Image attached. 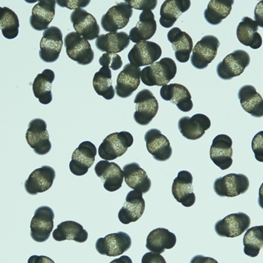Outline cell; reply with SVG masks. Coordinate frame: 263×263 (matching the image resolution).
Wrapping results in <instances>:
<instances>
[{
  "label": "cell",
  "mask_w": 263,
  "mask_h": 263,
  "mask_svg": "<svg viewBox=\"0 0 263 263\" xmlns=\"http://www.w3.org/2000/svg\"><path fill=\"white\" fill-rule=\"evenodd\" d=\"M55 171L49 165L35 170L25 181V189L28 194L35 196L49 190L55 179Z\"/></svg>",
  "instance_id": "21"
},
{
  "label": "cell",
  "mask_w": 263,
  "mask_h": 263,
  "mask_svg": "<svg viewBox=\"0 0 263 263\" xmlns=\"http://www.w3.org/2000/svg\"><path fill=\"white\" fill-rule=\"evenodd\" d=\"M99 63L103 67H109L116 71L122 67V59L118 54L104 53L99 59Z\"/></svg>",
  "instance_id": "41"
},
{
  "label": "cell",
  "mask_w": 263,
  "mask_h": 263,
  "mask_svg": "<svg viewBox=\"0 0 263 263\" xmlns=\"http://www.w3.org/2000/svg\"><path fill=\"white\" fill-rule=\"evenodd\" d=\"M64 41L63 32L56 26H50L44 31L40 44L39 55L44 63H54L59 59Z\"/></svg>",
  "instance_id": "8"
},
{
  "label": "cell",
  "mask_w": 263,
  "mask_h": 263,
  "mask_svg": "<svg viewBox=\"0 0 263 263\" xmlns=\"http://www.w3.org/2000/svg\"><path fill=\"white\" fill-rule=\"evenodd\" d=\"M258 205L260 208L263 210V183L259 187V192H258Z\"/></svg>",
  "instance_id": "50"
},
{
  "label": "cell",
  "mask_w": 263,
  "mask_h": 263,
  "mask_svg": "<svg viewBox=\"0 0 263 263\" xmlns=\"http://www.w3.org/2000/svg\"><path fill=\"white\" fill-rule=\"evenodd\" d=\"M28 263H54L51 258L49 257L44 256V255H32L28 260Z\"/></svg>",
  "instance_id": "48"
},
{
  "label": "cell",
  "mask_w": 263,
  "mask_h": 263,
  "mask_svg": "<svg viewBox=\"0 0 263 263\" xmlns=\"http://www.w3.org/2000/svg\"><path fill=\"white\" fill-rule=\"evenodd\" d=\"M220 41L216 36L205 35L193 47L191 63L198 69H206L218 54Z\"/></svg>",
  "instance_id": "6"
},
{
  "label": "cell",
  "mask_w": 263,
  "mask_h": 263,
  "mask_svg": "<svg viewBox=\"0 0 263 263\" xmlns=\"http://www.w3.org/2000/svg\"><path fill=\"white\" fill-rule=\"evenodd\" d=\"M132 8L139 10H152L156 7L158 1L156 0H126Z\"/></svg>",
  "instance_id": "43"
},
{
  "label": "cell",
  "mask_w": 263,
  "mask_h": 263,
  "mask_svg": "<svg viewBox=\"0 0 263 263\" xmlns=\"http://www.w3.org/2000/svg\"><path fill=\"white\" fill-rule=\"evenodd\" d=\"M162 100L170 101L176 105L182 112H189L193 110V103L192 96L184 85L180 84H170L162 86L160 89Z\"/></svg>",
  "instance_id": "25"
},
{
  "label": "cell",
  "mask_w": 263,
  "mask_h": 263,
  "mask_svg": "<svg viewBox=\"0 0 263 263\" xmlns=\"http://www.w3.org/2000/svg\"><path fill=\"white\" fill-rule=\"evenodd\" d=\"M131 246V237L125 232H118L99 238L96 243L98 253L107 257L120 256L128 251Z\"/></svg>",
  "instance_id": "10"
},
{
  "label": "cell",
  "mask_w": 263,
  "mask_h": 263,
  "mask_svg": "<svg viewBox=\"0 0 263 263\" xmlns=\"http://www.w3.org/2000/svg\"><path fill=\"white\" fill-rule=\"evenodd\" d=\"M251 58L243 50H236L226 56L217 66V74L221 79L230 81L240 76L249 66Z\"/></svg>",
  "instance_id": "7"
},
{
  "label": "cell",
  "mask_w": 263,
  "mask_h": 263,
  "mask_svg": "<svg viewBox=\"0 0 263 263\" xmlns=\"http://www.w3.org/2000/svg\"><path fill=\"white\" fill-rule=\"evenodd\" d=\"M19 19L15 12L8 7H0V29L6 39L13 40L19 33Z\"/></svg>",
  "instance_id": "40"
},
{
  "label": "cell",
  "mask_w": 263,
  "mask_h": 263,
  "mask_svg": "<svg viewBox=\"0 0 263 263\" xmlns=\"http://www.w3.org/2000/svg\"><path fill=\"white\" fill-rule=\"evenodd\" d=\"M255 21L259 27L263 28V1H260L255 7Z\"/></svg>",
  "instance_id": "46"
},
{
  "label": "cell",
  "mask_w": 263,
  "mask_h": 263,
  "mask_svg": "<svg viewBox=\"0 0 263 263\" xmlns=\"http://www.w3.org/2000/svg\"><path fill=\"white\" fill-rule=\"evenodd\" d=\"M55 6L54 0H40L32 10L29 18L31 27L36 31H45L48 29L55 16Z\"/></svg>",
  "instance_id": "26"
},
{
  "label": "cell",
  "mask_w": 263,
  "mask_h": 263,
  "mask_svg": "<svg viewBox=\"0 0 263 263\" xmlns=\"http://www.w3.org/2000/svg\"><path fill=\"white\" fill-rule=\"evenodd\" d=\"M141 263H166V261L159 254H155L150 252L143 255Z\"/></svg>",
  "instance_id": "45"
},
{
  "label": "cell",
  "mask_w": 263,
  "mask_h": 263,
  "mask_svg": "<svg viewBox=\"0 0 263 263\" xmlns=\"http://www.w3.org/2000/svg\"><path fill=\"white\" fill-rule=\"evenodd\" d=\"M134 103L136 111L134 118L140 125H147L159 111V103L153 93L148 89H143L136 96Z\"/></svg>",
  "instance_id": "11"
},
{
  "label": "cell",
  "mask_w": 263,
  "mask_h": 263,
  "mask_svg": "<svg viewBox=\"0 0 263 263\" xmlns=\"http://www.w3.org/2000/svg\"><path fill=\"white\" fill-rule=\"evenodd\" d=\"M193 184V175L186 171L179 172L173 182L172 194L174 199L185 208L193 206L196 202Z\"/></svg>",
  "instance_id": "24"
},
{
  "label": "cell",
  "mask_w": 263,
  "mask_h": 263,
  "mask_svg": "<svg viewBox=\"0 0 263 263\" xmlns=\"http://www.w3.org/2000/svg\"><path fill=\"white\" fill-rule=\"evenodd\" d=\"M110 263H133L131 258L127 255H122V257L115 258L113 261H110Z\"/></svg>",
  "instance_id": "49"
},
{
  "label": "cell",
  "mask_w": 263,
  "mask_h": 263,
  "mask_svg": "<svg viewBox=\"0 0 263 263\" xmlns=\"http://www.w3.org/2000/svg\"><path fill=\"white\" fill-rule=\"evenodd\" d=\"M233 140L229 136L220 134L213 140L210 156L221 171L230 169L233 165Z\"/></svg>",
  "instance_id": "16"
},
{
  "label": "cell",
  "mask_w": 263,
  "mask_h": 263,
  "mask_svg": "<svg viewBox=\"0 0 263 263\" xmlns=\"http://www.w3.org/2000/svg\"><path fill=\"white\" fill-rule=\"evenodd\" d=\"M54 71L44 69L42 73L35 77L32 83V91L35 98L44 105L49 104L52 101L51 86L54 81Z\"/></svg>",
  "instance_id": "36"
},
{
  "label": "cell",
  "mask_w": 263,
  "mask_h": 263,
  "mask_svg": "<svg viewBox=\"0 0 263 263\" xmlns=\"http://www.w3.org/2000/svg\"><path fill=\"white\" fill-rule=\"evenodd\" d=\"M75 32L86 41L97 39L100 35V28L97 19L84 9L73 10L70 15Z\"/></svg>",
  "instance_id": "18"
},
{
  "label": "cell",
  "mask_w": 263,
  "mask_h": 263,
  "mask_svg": "<svg viewBox=\"0 0 263 263\" xmlns=\"http://www.w3.org/2000/svg\"><path fill=\"white\" fill-rule=\"evenodd\" d=\"M129 44V36L125 32L101 34L96 41V47L99 51L112 54L122 52L126 49Z\"/></svg>",
  "instance_id": "30"
},
{
  "label": "cell",
  "mask_w": 263,
  "mask_h": 263,
  "mask_svg": "<svg viewBox=\"0 0 263 263\" xmlns=\"http://www.w3.org/2000/svg\"><path fill=\"white\" fill-rule=\"evenodd\" d=\"M233 0H211L204 11L205 20L212 26H218L230 15Z\"/></svg>",
  "instance_id": "37"
},
{
  "label": "cell",
  "mask_w": 263,
  "mask_h": 263,
  "mask_svg": "<svg viewBox=\"0 0 263 263\" xmlns=\"http://www.w3.org/2000/svg\"><path fill=\"white\" fill-rule=\"evenodd\" d=\"M141 69L138 66L128 63L117 78L115 92L118 97L128 98L139 88L141 81Z\"/></svg>",
  "instance_id": "19"
},
{
  "label": "cell",
  "mask_w": 263,
  "mask_h": 263,
  "mask_svg": "<svg viewBox=\"0 0 263 263\" xmlns=\"http://www.w3.org/2000/svg\"><path fill=\"white\" fill-rule=\"evenodd\" d=\"M211 122L206 115L196 114L192 118L184 116L178 122L179 131L184 138L196 140L204 135L206 130L211 128Z\"/></svg>",
  "instance_id": "22"
},
{
  "label": "cell",
  "mask_w": 263,
  "mask_h": 263,
  "mask_svg": "<svg viewBox=\"0 0 263 263\" xmlns=\"http://www.w3.org/2000/svg\"><path fill=\"white\" fill-rule=\"evenodd\" d=\"M243 252L255 258L263 248V226H257L247 230L243 236Z\"/></svg>",
  "instance_id": "39"
},
{
  "label": "cell",
  "mask_w": 263,
  "mask_h": 263,
  "mask_svg": "<svg viewBox=\"0 0 263 263\" xmlns=\"http://www.w3.org/2000/svg\"><path fill=\"white\" fill-rule=\"evenodd\" d=\"M134 141V137L128 132L114 133L102 142L99 147V155L103 160H115L125 154Z\"/></svg>",
  "instance_id": "2"
},
{
  "label": "cell",
  "mask_w": 263,
  "mask_h": 263,
  "mask_svg": "<svg viewBox=\"0 0 263 263\" xmlns=\"http://www.w3.org/2000/svg\"><path fill=\"white\" fill-rule=\"evenodd\" d=\"M91 3L90 0H81V1H56V4L61 7H66L69 10H78L87 7Z\"/></svg>",
  "instance_id": "44"
},
{
  "label": "cell",
  "mask_w": 263,
  "mask_h": 263,
  "mask_svg": "<svg viewBox=\"0 0 263 263\" xmlns=\"http://www.w3.org/2000/svg\"><path fill=\"white\" fill-rule=\"evenodd\" d=\"M93 87L99 96L105 100H110L115 97V89L112 85V72L109 67H102L93 78Z\"/></svg>",
  "instance_id": "38"
},
{
  "label": "cell",
  "mask_w": 263,
  "mask_h": 263,
  "mask_svg": "<svg viewBox=\"0 0 263 263\" xmlns=\"http://www.w3.org/2000/svg\"><path fill=\"white\" fill-rule=\"evenodd\" d=\"M167 38L172 44L177 61L181 63L189 62L191 53L193 52V41L190 35L176 27L169 31Z\"/></svg>",
  "instance_id": "29"
},
{
  "label": "cell",
  "mask_w": 263,
  "mask_h": 263,
  "mask_svg": "<svg viewBox=\"0 0 263 263\" xmlns=\"http://www.w3.org/2000/svg\"><path fill=\"white\" fill-rule=\"evenodd\" d=\"M190 263H219L217 260L211 257L203 256L202 255H195L192 259Z\"/></svg>",
  "instance_id": "47"
},
{
  "label": "cell",
  "mask_w": 263,
  "mask_h": 263,
  "mask_svg": "<svg viewBox=\"0 0 263 263\" xmlns=\"http://www.w3.org/2000/svg\"><path fill=\"white\" fill-rule=\"evenodd\" d=\"M177 65L171 58H163L141 70L142 82L147 86L162 87L169 85L177 74Z\"/></svg>",
  "instance_id": "1"
},
{
  "label": "cell",
  "mask_w": 263,
  "mask_h": 263,
  "mask_svg": "<svg viewBox=\"0 0 263 263\" xmlns=\"http://www.w3.org/2000/svg\"><path fill=\"white\" fill-rule=\"evenodd\" d=\"M251 226V218L243 212L231 214L214 226L215 233L221 237L235 238L240 236Z\"/></svg>",
  "instance_id": "12"
},
{
  "label": "cell",
  "mask_w": 263,
  "mask_h": 263,
  "mask_svg": "<svg viewBox=\"0 0 263 263\" xmlns=\"http://www.w3.org/2000/svg\"><path fill=\"white\" fill-rule=\"evenodd\" d=\"M145 211V200L143 193L131 191L127 194L125 202L118 213V219L122 224H128L138 221Z\"/></svg>",
  "instance_id": "23"
},
{
  "label": "cell",
  "mask_w": 263,
  "mask_h": 263,
  "mask_svg": "<svg viewBox=\"0 0 263 263\" xmlns=\"http://www.w3.org/2000/svg\"><path fill=\"white\" fill-rule=\"evenodd\" d=\"M258 30V24L255 20L251 17H243L236 29L238 41L252 49H258L262 45V38Z\"/></svg>",
  "instance_id": "31"
},
{
  "label": "cell",
  "mask_w": 263,
  "mask_h": 263,
  "mask_svg": "<svg viewBox=\"0 0 263 263\" xmlns=\"http://www.w3.org/2000/svg\"><path fill=\"white\" fill-rule=\"evenodd\" d=\"M97 155V147L90 141L82 142L73 152L69 162L71 173L76 176H83L92 166Z\"/></svg>",
  "instance_id": "14"
},
{
  "label": "cell",
  "mask_w": 263,
  "mask_h": 263,
  "mask_svg": "<svg viewBox=\"0 0 263 263\" xmlns=\"http://www.w3.org/2000/svg\"><path fill=\"white\" fill-rule=\"evenodd\" d=\"M252 148L256 160L263 162V131L259 132L253 137Z\"/></svg>",
  "instance_id": "42"
},
{
  "label": "cell",
  "mask_w": 263,
  "mask_h": 263,
  "mask_svg": "<svg viewBox=\"0 0 263 263\" xmlns=\"http://www.w3.org/2000/svg\"><path fill=\"white\" fill-rule=\"evenodd\" d=\"M177 243L174 233L164 228H158L149 233L146 242V248L155 254L165 252L166 249H172Z\"/></svg>",
  "instance_id": "33"
},
{
  "label": "cell",
  "mask_w": 263,
  "mask_h": 263,
  "mask_svg": "<svg viewBox=\"0 0 263 263\" xmlns=\"http://www.w3.org/2000/svg\"><path fill=\"white\" fill-rule=\"evenodd\" d=\"M54 213L49 206H42L35 210L30 223V235L38 243L47 241L54 229Z\"/></svg>",
  "instance_id": "4"
},
{
  "label": "cell",
  "mask_w": 263,
  "mask_h": 263,
  "mask_svg": "<svg viewBox=\"0 0 263 263\" xmlns=\"http://www.w3.org/2000/svg\"><path fill=\"white\" fill-rule=\"evenodd\" d=\"M124 180L125 184L135 191L147 193L152 187V181L144 170L137 162L126 164L123 167Z\"/></svg>",
  "instance_id": "28"
},
{
  "label": "cell",
  "mask_w": 263,
  "mask_h": 263,
  "mask_svg": "<svg viewBox=\"0 0 263 263\" xmlns=\"http://www.w3.org/2000/svg\"><path fill=\"white\" fill-rule=\"evenodd\" d=\"M250 187L249 179L242 174H229L214 182V192L220 197L233 198L245 194Z\"/></svg>",
  "instance_id": "5"
},
{
  "label": "cell",
  "mask_w": 263,
  "mask_h": 263,
  "mask_svg": "<svg viewBox=\"0 0 263 263\" xmlns=\"http://www.w3.org/2000/svg\"><path fill=\"white\" fill-rule=\"evenodd\" d=\"M29 147L38 155H45L51 150V143L47 129V123L41 118L32 119L26 134Z\"/></svg>",
  "instance_id": "9"
},
{
  "label": "cell",
  "mask_w": 263,
  "mask_h": 263,
  "mask_svg": "<svg viewBox=\"0 0 263 263\" xmlns=\"http://www.w3.org/2000/svg\"><path fill=\"white\" fill-rule=\"evenodd\" d=\"M95 172L97 177L101 179L106 191L113 193L122 187L124 181L123 171L115 162L100 161L95 166Z\"/></svg>",
  "instance_id": "17"
},
{
  "label": "cell",
  "mask_w": 263,
  "mask_h": 263,
  "mask_svg": "<svg viewBox=\"0 0 263 263\" xmlns=\"http://www.w3.org/2000/svg\"><path fill=\"white\" fill-rule=\"evenodd\" d=\"M190 7L189 0H165L160 9L161 26L167 29L172 27L178 17Z\"/></svg>",
  "instance_id": "35"
},
{
  "label": "cell",
  "mask_w": 263,
  "mask_h": 263,
  "mask_svg": "<svg viewBox=\"0 0 263 263\" xmlns=\"http://www.w3.org/2000/svg\"><path fill=\"white\" fill-rule=\"evenodd\" d=\"M162 52V48L156 43L143 41L135 44L128 52V61L138 67L151 66L160 59Z\"/></svg>",
  "instance_id": "15"
},
{
  "label": "cell",
  "mask_w": 263,
  "mask_h": 263,
  "mask_svg": "<svg viewBox=\"0 0 263 263\" xmlns=\"http://www.w3.org/2000/svg\"><path fill=\"white\" fill-rule=\"evenodd\" d=\"M146 147L155 160L165 162L172 156L173 150L170 140L157 128H151L144 136Z\"/></svg>",
  "instance_id": "20"
},
{
  "label": "cell",
  "mask_w": 263,
  "mask_h": 263,
  "mask_svg": "<svg viewBox=\"0 0 263 263\" xmlns=\"http://www.w3.org/2000/svg\"><path fill=\"white\" fill-rule=\"evenodd\" d=\"M242 108L255 118L263 117V99L252 85H245L238 91Z\"/></svg>",
  "instance_id": "32"
},
{
  "label": "cell",
  "mask_w": 263,
  "mask_h": 263,
  "mask_svg": "<svg viewBox=\"0 0 263 263\" xmlns=\"http://www.w3.org/2000/svg\"><path fill=\"white\" fill-rule=\"evenodd\" d=\"M133 14L134 10L126 1L118 4L101 17L102 28L108 33L117 32L128 25Z\"/></svg>",
  "instance_id": "13"
},
{
  "label": "cell",
  "mask_w": 263,
  "mask_h": 263,
  "mask_svg": "<svg viewBox=\"0 0 263 263\" xmlns=\"http://www.w3.org/2000/svg\"><path fill=\"white\" fill-rule=\"evenodd\" d=\"M157 30V22L155 21L153 12L150 10L142 11L137 26L130 30V41L136 44L143 41H148L153 37Z\"/></svg>",
  "instance_id": "27"
},
{
  "label": "cell",
  "mask_w": 263,
  "mask_h": 263,
  "mask_svg": "<svg viewBox=\"0 0 263 263\" xmlns=\"http://www.w3.org/2000/svg\"><path fill=\"white\" fill-rule=\"evenodd\" d=\"M53 238L56 241L73 240L78 243H85L88 238V233L79 223L66 221L60 223L53 231Z\"/></svg>",
  "instance_id": "34"
},
{
  "label": "cell",
  "mask_w": 263,
  "mask_h": 263,
  "mask_svg": "<svg viewBox=\"0 0 263 263\" xmlns=\"http://www.w3.org/2000/svg\"><path fill=\"white\" fill-rule=\"evenodd\" d=\"M66 54L69 59L81 66L91 64L95 54L91 44L76 32L68 33L64 38Z\"/></svg>",
  "instance_id": "3"
}]
</instances>
